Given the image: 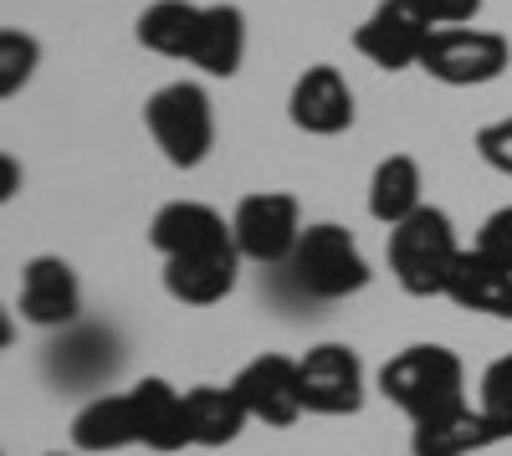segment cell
Returning <instances> with one entry per match:
<instances>
[{"mask_svg": "<svg viewBox=\"0 0 512 456\" xmlns=\"http://www.w3.org/2000/svg\"><path fill=\"white\" fill-rule=\"evenodd\" d=\"M374 385L410 426L451 416V410L466 405V369H461L456 349H446V344H405L400 354L384 359Z\"/></svg>", "mask_w": 512, "mask_h": 456, "instance_id": "1", "label": "cell"}, {"mask_svg": "<svg viewBox=\"0 0 512 456\" xmlns=\"http://www.w3.org/2000/svg\"><path fill=\"white\" fill-rule=\"evenodd\" d=\"M461 236L456 221L441 205H420V211L400 226H390L384 257H390V277L400 282L405 298H446V282L461 262Z\"/></svg>", "mask_w": 512, "mask_h": 456, "instance_id": "2", "label": "cell"}, {"mask_svg": "<svg viewBox=\"0 0 512 456\" xmlns=\"http://www.w3.org/2000/svg\"><path fill=\"white\" fill-rule=\"evenodd\" d=\"M144 129L175 170H200L216 149V103L190 77L164 82L144 98Z\"/></svg>", "mask_w": 512, "mask_h": 456, "instance_id": "3", "label": "cell"}, {"mask_svg": "<svg viewBox=\"0 0 512 456\" xmlns=\"http://www.w3.org/2000/svg\"><path fill=\"white\" fill-rule=\"evenodd\" d=\"M287 272H292V282L303 287L308 298H323V303L364 293L369 277H374L364 252H359V241H354V231L338 226V221H313L303 231V241H297Z\"/></svg>", "mask_w": 512, "mask_h": 456, "instance_id": "4", "label": "cell"}, {"mask_svg": "<svg viewBox=\"0 0 512 456\" xmlns=\"http://www.w3.org/2000/svg\"><path fill=\"white\" fill-rule=\"evenodd\" d=\"M231 231H236V252L256 267H287L297 241H303V205L287 190H251L236 200L231 211Z\"/></svg>", "mask_w": 512, "mask_h": 456, "instance_id": "5", "label": "cell"}, {"mask_svg": "<svg viewBox=\"0 0 512 456\" xmlns=\"http://www.w3.org/2000/svg\"><path fill=\"white\" fill-rule=\"evenodd\" d=\"M512 67V41L487 26H446L431 36L420 72L441 88H487Z\"/></svg>", "mask_w": 512, "mask_h": 456, "instance_id": "6", "label": "cell"}, {"mask_svg": "<svg viewBox=\"0 0 512 456\" xmlns=\"http://www.w3.org/2000/svg\"><path fill=\"white\" fill-rule=\"evenodd\" d=\"M436 26L425 21L410 0H379V6L354 26V52L374 62L379 72H410L425 62Z\"/></svg>", "mask_w": 512, "mask_h": 456, "instance_id": "7", "label": "cell"}, {"mask_svg": "<svg viewBox=\"0 0 512 456\" xmlns=\"http://www.w3.org/2000/svg\"><path fill=\"white\" fill-rule=\"evenodd\" d=\"M297 375H303V405L308 416H359L364 410V359L349 344H313L308 354H297Z\"/></svg>", "mask_w": 512, "mask_h": 456, "instance_id": "8", "label": "cell"}, {"mask_svg": "<svg viewBox=\"0 0 512 456\" xmlns=\"http://www.w3.org/2000/svg\"><path fill=\"white\" fill-rule=\"evenodd\" d=\"M354 88L349 77L338 72L333 62H313L292 77V93H287V118L297 134L308 139H338L354 129Z\"/></svg>", "mask_w": 512, "mask_h": 456, "instance_id": "9", "label": "cell"}, {"mask_svg": "<svg viewBox=\"0 0 512 456\" xmlns=\"http://www.w3.org/2000/svg\"><path fill=\"white\" fill-rule=\"evenodd\" d=\"M236 395L246 405V416L251 421H262V426H297L308 416V405H303V375H297V359L292 354H256L236 369Z\"/></svg>", "mask_w": 512, "mask_h": 456, "instance_id": "10", "label": "cell"}, {"mask_svg": "<svg viewBox=\"0 0 512 456\" xmlns=\"http://www.w3.org/2000/svg\"><path fill=\"white\" fill-rule=\"evenodd\" d=\"M149 246L169 257H195V252H216V246H236L231 221L205 200H164L154 221H149Z\"/></svg>", "mask_w": 512, "mask_h": 456, "instance_id": "11", "label": "cell"}, {"mask_svg": "<svg viewBox=\"0 0 512 456\" xmlns=\"http://www.w3.org/2000/svg\"><path fill=\"white\" fill-rule=\"evenodd\" d=\"M16 308L31 328H67L77 323L82 313V282L72 272V262L62 257H31L21 267V293H16Z\"/></svg>", "mask_w": 512, "mask_h": 456, "instance_id": "12", "label": "cell"}, {"mask_svg": "<svg viewBox=\"0 0 512 456\" xmlns=\"http://www.w3.org/2000/svg\"><path fill=\"white\" fill-rule=\"evenodd\" d=\"M241 262L246 257L236 246H216V252H195V257H169L164 262V293L180 308H216L236 293Z\"/></svg>", "mask_w": 512, "mask_h": 456, "instance_id": "13", "label": "cell"}, {"mask_svg": "<svg viewBox=\"0 0 512 456\" xmlns=\"http://www.w3.org/2000/svg\"><path fill=\"white\" fill-rule=\"evenodd\" d=\"M134 421H139V446L159 451V456H175L190 446V426H185V390H175L164 375H144L134 390Z\"/></svg>", "mask_w": 512, "mask_h": 456, "instance_id": "14", "label": "cell"}, {"mask_svg": "<svg viewBox=\"0 0 512 456\" xmlns=\"http://www.w3.org/2000/svg\"><path fill=\"white\" fill-rule=\"evenodd\" d=\"M185 426H190V446L221 451V446L241 441L251 416H246L236 385H190L185 390Z\"/></svg>", "mask_w": 512, "mask_h": 456, "instance_id": "15", "label": "cell"}, {"mask_svg": "<svg viewBox=\"0 0 512 456\" xmlns=\"http://www.w3.org/2000/svg\"><path fill=\"white\" fill-rule=\"evenodd\" d=\"M369 216L390 231L400 221H410L420 205H425V175H420V159L415 154H384L369 175Z\"/></svg>", "mask_w": 512, "mask_h": 456, "instance_id": "16", "label": "cell"}, {"mask_svg": "<svg viewBox=\"0 0 512 456\" xmlns=\"http://www.w3.org/2000/svg\"><path fill=\"white\" fill-rule=\"evenodd\" d=\"M446 298L466 313H482V318H512V272L497 267L492 257H482L477 246H466L451 282H446Z\"/></svg>", "mask_w": 512, "mask_h": 456, "instance_id": "17", "label": "cell"}, {"mask_svg": "<svg viewBox=\"0 0 512 456\" xmlns=\"http://www.w3.org/2000/svg\"><path fill=\"white\" fill-rule=\"evenodd\" d=\"M507 441V431L487 416V410L477 405H461L451 410V416H436V421H420L410 426V451H441V456H477L487 446Z\"/></svg>", "mask_w": 512, "mask_h": 456, "instance_id": "18", "label": "cell"}, {"mask_svg": "<svg viewBox=\"0 0 512 456\" xmlns=\"http://www.w3.org/2000/svg\"><path fill=\"white\" fill-rule=\"evenodd\" d=\"M241 62H246V11L231 6V0H216L200 16L190 67H200L205 77H236Z\"/></svg>", "mask_w": 512, "mask_h": 456, "instance_id": "19", "label": "cell"}, {"mask_svg": "<svg viewBox=\"0 0 512 456\" xmlns=\"http://www.w3.org/2000/svg\"><path fill=\"white\" fill-rule=\"evenodd\" d=\"M72 446L88 456H108L123 446H139V421H134V400L123 395H93L88 405L72 416Z\"/></svg>", "mask_w": 512, "mask_h": 456, "instance_id": "20", "label": "cell"}, {"mask_svg": "<svg viewBox=\"0 0 512 456\" xmlns=\"http://www.w3.org/2000/svg\"><path fill=\"white\" fill-rule=\"evenodd\" d=\"M200 16H205V6H195V0H154V6L139 11L134 36H139V47L154 52V57L190 62L195 36H200Z\"/></svg>", "mask_w": 512, "mask_h": 456, "instance_id": "21", "label": "cell"}, {"mask_svg": "<svg viewBox=\"0 0 512 456\" xmlns=\"http://www.w3.org/2000/svg\"><path fill=\"white\" fill-rule=\"evenodd\" d=\"M41 67V41L21 26L0 31V98H16Z\"/></svg>", "mask_w": 512, "mask_h": 456, "instance_id": "22", "label": "cell"}, {"mask_svg": "<svg viewBox=\"0 0 512 456\" xmlns=\"http://www.w3.org/2000/svg\"><path fill=\"white\" fill-rule=\"evenodd\" d=\"M477 405L512 436V354H502V359H492L482 369V400Z\"/></svg>", "mask_w": 512, "mask_h": 456, "instance_id": "23", "label": "cell"}, {"mask_svg": "<svg viewBox=\"0 0 512 456\" xmlns=\"http://www.w3.org/2000/svg\"><path fill=\"white\" fill-rule=\"evenodd\" d=\"M477 252L512 272V200H507V205H497V211L482 221V231H477Z\"/></svg>", "mask_w": 512, "mask_h": 456, "instance_id": "24", "label": "cell"}, {"mask_svg": "<svg viewBox=\"0 0 512 456\" xmlns=\"http://www.w3.org/2000/svg\"><path fill=\"white\" fill-rule=\"evenodd\" d=\"M477 154H482L487 170H497L502 180H512V118L482 123V129H477Z\"/></svg>", "mask_w": 512, "mask_h": 456, "instance_id": "25", "label": "cell"}, {"mask_svg": "<svg viewBox=\"0 0 512 456\" xmlns=\"http://www.w3.org/2000/svg\"><path fill=\"white\" fill-rule=\"evenodd\" d=\"M410 6L436 31H446V26H477V16H482V0H410Z\"/></svg>", "mask_w": 512, "mask_h": 456, "instance_id": "26", "label": "cell"}, {"mask_svg": "<svg viewBox=\"0 0 512 456\" xmlns=\"http://www.w3.org/2000/svg\"><path fill=\"white\" fill-rule=\"evenodd\" d=\"M0 170H6V185H0V200H11V195H16V159L6 154V159H0Z\"/></svg>", "mask_w": 512, "mask_h": 456, "instance_id": "27", "label": "cell"}, {"mask_svg": "<svg viewBox=\"0 0 512 456\" xmlns=\"http://www.w3.org/2000/svg\"><path fill=\"white\" fill-rule=\"evenodd\" d=\"M410 456H441V451H410Z\"/></svg>", "mask_w": 512, "mask_h": 456, "instance_id": "28", "label": "cell"}, {"mask_svg": "<svg viewBox=\"0 0 512 456\" xmlns=\"http://www.w3.org/2000/svg\"><path fill=\"white\" fill-rule=\"evenodd\" d=\"M47 456H72V451H47Z\"/></svg>", "mask_w": 512, "mask_h": 456, "instance_id": "29", "label": "cell"}]
</instances>
